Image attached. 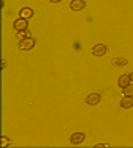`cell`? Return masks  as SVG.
Listing matches in <instances>:
<instances>
[{
  "label": "cell",
  "instance_id": "cell-1",
  "mask_svg": "<svg viewBox=\"0 0 133 148\" xmlns=\"http://www.w3.org/2000/svg\"><path fill=\"white\" fill-rule=\"evenodd\" d=\"M36 45V41L33 38H27V39H21L17 44V47H19V50H24V51H27V50H31L33 47Z\"/></svg>",
  "mask_w": 133,
  "mask_h": 148
},
{
  "label": "cell",
  "instance_id": "cell-9",
  "mask_svg": "<svg viewBox=\"0 0 133 148\" xmlns=\"http://www.w3.org/2000/svg\"><path fill=\"white\" fill-rule=\"evenodd\" d=\"M130 83H132V79H130V75H121L119 79H118V84L121 89H124V87H127V86H130Z\"/></svg>",
  "mask_w": 133,
  "mask_h": 148
},
{
  "label": "cell",
  "instance_id": "cell-14",
  "mask_svg": "<svg viewBox=\"0 0 133 148\" xmlns=\"http://www.w3.org/2000/svg\"><path fill=\"white\" fill-rule=\"evenodd\" d=\"M52 3H58V2H61V0H50Z\"/></svg>",
  "mask_w": 133,
  "mask_h": 148
},
{
  "label": "cell",
  "instance_id": "cell-2",
  "mask_svg": "<svg viewBox=\"0 0 133 148\" xmlns=\"http://www.w3.org/2000/svg\"><path fill=\"white\" fill-rule=\"evenodd\" d=\"M107 45L105 44H96L94 47L91 49V55L92 56H103V55L107 53Z\"/></svg>",
  "mask_w": 133,
  "mask_h": 148
},
{
  "label": "cell",
  "instance_id": "cell-7",
  "mask_svg": "<svg viewBox=\"0 0 133 148\" xmlns=\"http://www.w3.org/2000/svg\"><path fill=\"white\" fill-rule=\"evenodd\" d=\"M35 16V11L31 10V8H28V6H24V8H21L19 10V17H22V19H31Z\"/></svg>",
  "mask_w": 133,
  "mask_h": 148
},
{
  "label": "cell",
  "instance_id": "cell-12",
  "mask_svg": "<svg viewBox=\"0 0 133 148\" xmlns=\"http://www.w3.org/2000/svg\"><path fill=\"white\" fill-rule=\"evenodd\" d=\"M122 94H124V95H128V97H133V84L124 87V89H122Z\"/></svg>",
  "mask_w": 133,
  "mask_h": 148
},
{
  "label": "cell",
  "instance_id": "cell-10",
  "mask_svg": "<svg viewBox=\"0 0 133 148\" xmlns=\"http://www.w3.org/2000/svg\"><path fill=\"white\" fill-rule=\"evenodd\" d=\"M111 62H113V66H116V67H125L128 64V61L125 58H114Z\"/></svg>",
  "mask_w": 133,
  "mask_h": 148
},
{
  "label": "cell",
  "instance_id": "cell-11",
  "mask_svg": "<svg viewBox=\"0 0 133 148\" xmlns=\"http://www.w3.org/2000/svg\"><path fill=\"white\" fill-rule=\"evenodd\" d=\"M16 36L19 39H27V38H31V33L28 30H22V31H16Z\"/></svg>",
  "mask_w": 133,
  "mask_h": 148
},
{
  "label": "cell",
  "instance_id": "cell-6",
  "mask_svg": "<svg viewBox=\"0 0 133 148\" xmlns=\"http://www.w3.org/2000/svg\"><path fill=\"white\" fill-rule=\"evenodd\" d=\"M69 8L72 11H82L86 8V2H85V0H72L69 3Z\"/></svg>",
  "mask_w": 133,
  "mask_h": 148
},
{
  "label": "cell",
  "instance_id": "cell-4",
  "mask_svg": "<svg viewBox=\"0 0 133 148\" xmlns=\"http://www.w3.org/2000/svg\"><path fill=\"white\" fill-rule=\"evenodd\" d=\"M85 133H72L71 137H69V142L72 143V145H80V143L85 142Z\"/></svg>",
  "mask_w": 133,
  "mask_h": 148
},
{
  "label": "cell",
  "instance_id": "cell-8",
  "mask_svg": "<svg viewBox=\"0 0 133 148\" xmlns=\"http://www.w3.org/2000/svg\"><path fill=\"white\" fill-rule=\"evenodd\" d=\"M121 108L122 109H130V108H133V97L124 95V98L121 100Z\"/></svg>",
  "mask_w": 133,
  "mask_h": 148
},
{
  "label": "cell",
  "instance_id": "cell-3",
  "mask_svg": "<svg viewBox=\"0 0 133 148\" xmlns=\"http://www.w3.org/2000/svg\"><path fill=\"white\" fill-rule=\"evenodd\" d=\"M13 28H14L16 31L28 30V21H27V19H22V17L16 19V21L13 22Z\"/></svg>",
  "mask_w": 133,
  "mask_h": 148
},
{
  "label": "cell",
  "instance_id": "cell-13",
  "mask_svg": "<svg viewBox=\"0 0 133 148\" xmlns=\"http://www.w3.org/2000/svg\"><path fill=\"white\" fill-rule=\"evenodd\" d=\"M8 145H13V143L8 140L6 136H2V147H8Z\"/></svg>",
  "mask_w": 133,
  "mask_h": 148
},
{
  "label": "cell",
  "instance_id": "cell-15",
  "mask_svg": "<svg viewBox=\"0 0 133 148\" xmlns=\"http://www.w3.org/2000/svg\"><path fill=\"white\" fill-rule=\"evenodd\" d=\"M128 75H130V79H132V83H133V72H132V73H128Z\"/></svg>",
  "mask_w": 133,
  "mask_h": 148
},
{
  "label": "cell",
  "instance_id": "cell-5",
  "mask_svg": "<svg viewBox=\"0 0 133 148\" xmlns=\"http://www.w3.org/2000/svg\"><path fill=\"white\" fill-rule=\"evenodd\" d=\"M85 101H86V105L88 106H96V105H99L100 103V94H88L86 95V98H85Z\"/></svg>",
  "mask_w": 133,
  "mask_h": 148
}]
</instances>
